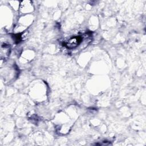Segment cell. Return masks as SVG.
Masks as SVG:
<instances>
[{"instance_id": "1", "label": "cell", "mask_w": 146, "mask_h": 146, "mask_svg": "<svg viewBox=\"0 0 146 146\" xmlns=\"http://www.w3.org/2000/svg\"><path fill=\"white\" fill-rule=\"evenodd\" d=\"M83 36H75L70 38L66 42V46L69 48H75L78 46H79L83 40Z\"/></svg>"}, {"instance_id": "2", "label": "cell", "mask_w": 146, "mask_h": 146, "mask_svg": "<svg viewBox=\"0 0 146 146\" xmlns=\"http://www.w3.org/2000/svg\"><path fill=\"white\" fill-rule=\"evenodd\" d=\"M10 46L6 44H3L1 47V58L2 59H6L10 54Z\"/></svg>"}]
</instances>
